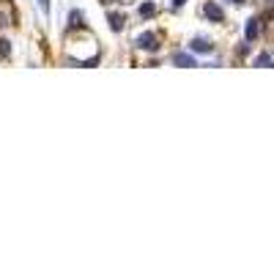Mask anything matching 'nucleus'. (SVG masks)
<instances>
[{"label": "nucleus", "mask_w": 274, "mask_h": 274, "mask_svg": "<svg viewBox=\"0 0 274 274\" xmlns=\"http://www.w3.org/2000/svg\"><path fill=\"white\" fill-rule=\"evenodd\" d=\"M258 36V19H250V25H247V38H255Z\"/></svg>", "instance_id": "0eeeda50"}, {"label": "nucleus", "mask_w": 274, "mask_h": 274, "mask_svg": "<svg viewBox=\"0 0 274 274\" xmlns=\"http://www.w3.org/2000/svg\"><path fill=\"white\" fill-rule=\"evenodd\" d=\"M0 55H3V58H11V47H9V38H0Z\"/></svg>", "instance_id": "6e6552de"}, {"label": "nucleus", "mask_w": 274, "mask_h": 274, "mask_svg": "<svg viewBox=\"0 0 274 274\" xmlns=\"http://www.w3.org/2000/svg\"><path fill=\"white\" fill-rule=\"evenodd\" d=\"M153 14H156V6H153V3H143V6H140V17H143V19H151Z\"/></svg>", "instance_id": "423d86ee"}, {"label": "nucleus", "mask_w": 274, "mask_h": 274, "mask_svg": "<svg viewBox=\"0 0 274 274\" xmlns=\"http://www.w3.org/2000/svg\"><path fill=\"white\" fill-rule=\"evenodd\" d=\"M38 9H42L47 17H50V0H38Z\"/></svg>", "instance_id": "9d476101"}, {"label": "nucleus", "mask_w": 274, "mask_h": 274, "mask_svg": "<svg viewBox=\"0 0 274 274\" xmlns=\"http://www.w3.org/2000/svg\"><path fill=\"white\" fill-rule=\"evenodd\" d=\"M189 47H192V52H211V50H214V47L206 42V38H192Z\"/></svg>", "instance_id": "20e7f679"}, {"label": "nucleus", "mask_w": 274, "mask_h": 274, "mask_svg": "<svg viewBox=\"0 0 274 274\" xmlns=\"http://www.w3.org/2000/svg\"><path fill=\"white\" fill-rule=\"evenodd\" d=\"M255 66H271V58L269 55H260L258 61H255Z\"/></svg>", "instance_id": "1a4fd4ad"}, {"label": "nucleus", "mask_w": 274, "mask_h": 274, "mask_svg": "<svg viewBox=\"0 0 274 274\" xmlns=\"http://www.w3.org/2000/svg\"><path fill=\"white\" fill-rule=\"evenodd\" d=\"M184 6V0H173V9H181Z\"/></svg>", "instance_id": "9b49d317"}, {"label": "nucleus", "mask_w": 274, "mask_h": 274, "mask_svg": "<svg viewBox=\"0 0 274 274\" xmlns=\"http://www.w3.org/2000/svg\"><path fill=\"white\" fill-rule=\"evenodd\" d=\"M135 44L140 47V50H145V52H156L159 50V36L153 30H145V33H140V36L135 38Z\"/></svg>", "instance_id": "f257e3e1"}, {"label": "nucleus", "mask_w": 274, "mask_h": 274, "mask_svg": "<svg viewBox=\"0 0 274 274\" xmlns=\"http://www.w3.org/2000/svg\"><path fill=\"white\" fill-rule=\"evenodd\" d=\"M206 17H209V19H214V22H222V19H225V14H222V9H219V6L217 3H206Z\"/></svg>", "instance_id": "f03ea898"}, {"label": "nucleus", "mask_w": 274, "mask_h": 274, "mask_svg": "<svg viewBox=\"0 0 274 274\" xmlns=\"http://www.w3.org/2000/svg\"><path fill=\"white\" fill-rule=\"evenodd\" d=\"M102 3H110V0H102Z\"/></svg>", "instance_id": "f8f14e48"}, {"label": "nucleus", "mask_w": 274, "mask_h": 274, "mask_svg": "<svg viewBox=\"0 0 274 274\" xmlns=\"http://www.w3.org/2000/svg\"><path fill=\"white\" fill-rule=\"evenodd\" d=\"M107 25H110V30L121 33L124 30V14H107Z\"/></svg>", "instance_id": "7ed1b4c3"}, {"label": "nucleus", "mask_w": 274, "mask_h": 274, "mask_svg": "<svg viewBox=\"0 0 274 274\" xmlns=\"http://www.w3.org/2000/svg\"><path fill=\"white\" fill-rule=\"evenodd\" d=\"M173 61H176V66H186V69H189V66H195V58L184 55V52H176V58H173Z\"/></svg>", "instance_id": "39448f33"}]
</instances>
